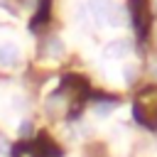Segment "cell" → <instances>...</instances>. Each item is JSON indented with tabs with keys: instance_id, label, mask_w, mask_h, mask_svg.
Listing matches in <instances>:
<instances>
[{
	"instance_id": "1",
	"label": "cell",
	"mask_w": 157,
	"mask_h": 157,
	"mask_svg": "<svg viewBox=\"0 0 157 157\" xmlns=\"http://www.w3.org/2000/svg\"><path fill=\"white\" fill-rule=\"evenodd\" d=\"M103 54H105V56H110V59L128 56V54H130V42H128V39H113L110 44H105Z\"/></svg>"
},
{
	"instance_id": "2",
	"label": "cell",
	"mask_w": 157,
	"mask_h": 157,
	"mask_svg": "<svg viewBox=\"0 0 157 157\" xmlns=\"http://www.w3.org/2000/svg\"><path fill=\"white\" fill-rule=\"evenodd\" d=\"M15 61H17V47L15 44H2L0 47V64L12 66Z\"/></svg>"
},
{
	"instance_id": "3",
	"label": "cell",
	"mask_w": 157,
	"mask_h": 157,
	"mask_svg": "<svg viewBox=\"0 0 157 157\" xmlns=\"http://www.w3.org/2000/svg\"><path fill=\"white\" fill-rule=\"evenodd\" d=\"M110 110H113V105H110V103L96 105V115H98V118H105V115H110Z\"/></svg>"
},
{
	"instance_id": "4",
	"label": "cell",
	"mask_w": 157,
	"mask_h": 157,
	"mask_svg": "<svg viewBox=\"0 0 157 157\" xmlns=\"http://www.w3.org/2000/svg\"><path fill=\"white\" fill-rule=\"evenodd\" d=\"M123 74H125V78L130 81V78L135 76V69H132V66H125V71H123Z\"/></svg>"
},
{
	"instance_id": "5",
	"label": "cell",
	"mask_w": 157,
	"mask_h": 157,
	"mask_svg": "<svg viewBox=\"0 0 157 157\" xmlns=\"http://www.w3.org/2000/svg\"><path fill=\"white\" fill-rule=\"evenodd\" d=\"M29 130H32V128H29V123H22V125H20V132H22V135H27Z\"/></svg>"
},
{
	"instance_id": "6",
	"label": "cell",
	"mask_w": 157,
	"mask_h": 157,
	"mask_svg": "<svg viewBox=\"0 0 157 157\" xmlns=\"http://www.w3.org/2000/svg\"><path fill=\"white\" fill-rule=\"evenodd\" d=\"M155 74H157V69H155Z\"/></svg>"
}]
</instances>
